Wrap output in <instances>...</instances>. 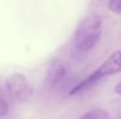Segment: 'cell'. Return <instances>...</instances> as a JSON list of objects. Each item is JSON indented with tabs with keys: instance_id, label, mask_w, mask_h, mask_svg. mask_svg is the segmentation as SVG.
<instances>
[{
	"instance_id": "obj_6",
	"label": "cell",
	"mask_w": 121,
	"mask_h": 119,
	"mask_svg": "<svg viewBox=\"0 0 121 119\" xmlns=\"http://www.w3.org/2000/svg\"><path fill=\"white\" fill-rule=\"evenodd\" d=\"M108 8L114 14L121 15V0H109L108 1Z\"/></svg>"
},
{
	"instance_id": "obj_2",
	"label": "cell",
	"mask_w": 121,
	"mask_h": 119,
	"mask_svg": "<svg viewBox=\"0 0 121 119\" xmlns=\"http://www.w3.org/2000/svg\"><path fill=\"white\" fill-rule=\"evenodd\" d=\"M121 71V50H117L114 53H112L105 61L104 63L94 71L88 77L81 81L80 83H78L75 86H73L69 91V95H78L83 92L85 90L89 89L91 86H93L96 82H99L100 79L105 78L109 75H114L117 73Z\"/></svg>"
},
{
	"instance_id": "obj_3",
	"label": "cell",
	"mask_w": 121,
	"mask_h": 119,
	"mask_svg": "<svg viewBox=\"0 0 121 119\" xmlns=\"http://www.w3.org/2000/svg\"><path fill=\"white\" fill-rule=\"evenodd\" d=\"M6 89L8 93L19 102H27L34 93L33 85L22 74H13L6 79Z\"/></svg>"
},
{
	"instance_id": "obj_7",
	"label": "cell",
	"mask_w": 121,
	"mask_h": 119,
	"mask_svg": "<svg viewBox=\"0 0 121 119\" xmlns=\"http://www.w3.org/2000/svg\"><path fill=\"white\" fill-rule=\"evenodd\" d=\"M8 111H9V105L5 99V97L0 93V117H5L8 113Z\"/></svg>"
},
{
	"instance_id": "obj_8",
	"label": "cell",
	"mask_w": 121,
	"mask_h": 119,
	"mask_svg": "<svg viewBox=\"0 0 121 119\" xmlns=\"http://www.w3.org/2000/svg\"><path fill=\"white\" fill-rule=\"evenodd\" d=\"M114 91L119 95V96H121V82H119L117 85H115V88H114Z\"/></svg>"
},
{
	"instance_id": "obj_5",
	"label": "cell",
	"mask_w": 121,
	"mask_h": 119,
	"mask_svg": "<svg viewBox=\"0 0 121 119\" xmlns=\"http://www.w3.org/2000/svg\"><path fill=\"white\" fill-rule=\"evenodd\" d=\"M79 119H109V115L104 109H94L82 115Z\"/></svg>"
},
{
	"instance_id": "obj_4",
	"label": "cell",
	"mask_w": 121,
	"mask_h": 119,
	"mask_svg": "<svg viewBox=\"0 0 121 119\" xmlns=\"http://www.w3.org/2000/svg\"><path fill=\"white\" fill-rule=\"evenodd\" d=\"M67 67L65 63L60 61H54L52 65L49 67V70L47 73L46 77V84L49 90H55L58 89L62 82L65 81V77L67 76Z\"/></svg>"
},
{
	"instance_id": "obj_1",
	"label": "cell",
	"mask_w": 121,
	"mask_h": 119,
	"mask_svg": "<svg viewBox=\"0 0 121 119\" xmlns=\"http://www.w3.org/2000/svg\"><path fill=\"white\" fill-rule=\"evenodd\" d=\"M102 25L104 20L99 14L91 13L86 15L78 25L73 36L75 49L80 53H86L93 49L102 35Z\"/></svg>"
},
{
	"instance_id": "obj_9",
	"label": "cell",
	"mask_w": 121,
	"mask_h": 119,
	"mask_svg": "<svg viewBox=\"0 0 121 119\" xmlns=\"http://www.w3.org/2000/svg\"><path fill=\"white\" fill-rule=\"evenodd\" d=\"M118 119H121V115H120V116H119V118H118Z\"/></svg>"
}]
</instances>
